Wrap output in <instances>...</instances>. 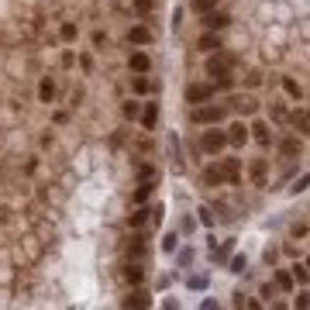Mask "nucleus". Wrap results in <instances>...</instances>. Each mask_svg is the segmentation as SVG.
<instances>
[{"label":"nucleus","instance_id":"obj_1","mask_svg":"<svg viewBox=\"0 0 310 310\" xmlns=\"http://www.w3.org/2000/svg\"><path fill=\"white\" fill-rule=\"evenodd\" d=\"M228 69H231V62H228V59H221V55H210V59H207V73H210V76H217V79H221V86H228V83H231Z\"/></svg>","mask_w":310,"mask_h":310},{"label":"nucleus","instance_id":"obj_2","mask_svg":"<svg viewBox=\"0 0 310 310\" xmlns=\"http://www.w3.org/2000/svg\"><path fill=\"white\" fill-rule=\"evenodd\" d=\"M214 97V86L210 83H193V86H186V103H204V100H210Z\"/></svg>","mask_w":310,"mask_h":310},{"label":"nucleus","instance_id":"obj_3","mask_svg":"<svg viewBox=\"0 0 310 310\" xmlns=\"http://www.w3.org/2000/svg\"><path fill=\"white\" fill-rule=\"evenodd\" d=\"M193 121L197 124H217V121H224V107H197Z\"/></svg>","mask_w":310,"mask_h":310},{"label":"nucleus","instance_id":"obj_4","mask_svg":"<svg viewBox=\"0 0 310 310\" xmlns=\"http://www.w3.org/2000/svg\"><path fill=\"white\" fill-rule=\"evenodd\" d=\"M228 145V134L224 131H207L204 134V152H221Z\"/></svg>","mask_w":310,"mask_h":310},{"label":"nucleus","instance_id":"obj_5","mask_svg":"<svg viewBox=\"0 0 310 310\" xmlns=\"http://www.w3.org/2000/svg\"><path fill=\"white\" fill-rule=\"evenodd\" d=\"M128 66H131V73H148V69H152V59H148L145 52H131Z\"/></svg>","mask_w":310,"mask_h":310},{"label":"nucleus","instance_id":"obj_6","mask_svg":"<svg viewBox=\"0 0 310 310\" xmlns=\"http://www.w3.org/2000/svg\"><path fill=\"white\" fill-rule=\"evenodd\" d=\"M128 42H131V45H148V42H152V31L138 25V28H131V31H128Z\"/></svg>","mask_w":310,"mask_h":310},{"label":"nucleus","instance_id":"obj_7","mask_svg":"<svg viewBox=\"0 0 310 310\" xmlns=\"http://www.w3.org/2000/svg\"><path fill=\"white\" fill-rule=\"evenodd\" d=\"M228 141H231V145H245V141H248V128H245V124H231Z\"/></svg>","mask_w":310,"mask_h":310},{"label":"nucleus","instance_id":"obj_8","mask_svg":"<svg viewBox=\"0 0 310 310\" xmlns=\"http://www.w3.org/2000/svg\"><path fill=\"white\" fill-rule=\"evenodd\" d=\"M238 169H241V166H238V159H224V162H221V173H224V180H228V183H234V180H238Z\"/></svg>","mask_w":310,"mask_h":310},{"label":"nucleus","instance_id":"obj_9","mask_svg":"<svg viewBox=\"0 0 310 310\" xmlns=\"http://www.w3.org/2000/svg\"><path fill=\"white\" fill-rule=\"evenodd\" d=\"M204 183H207V186H221V183H224V173H221V166H210V169H204Z\"/></svg>","mask_w":310,"mask_h":310},{"label":"nucleus","instance_id":"obj_10","mask_svg":"<svg viewBox=\"0 0 310 310\" xmlns=\"http://www.w3.org/2000/svg\"><path fill=\"white\" fill-rule=\"evenodd\" d=\"M141 121H145V128H155V121H159V107L148 103V107H145V114H141Z\"/></svg>","mask_w":310,"mask_h":310},{"label":"nucleus","instance_id":"obj_11","mask_svg":"<svg viewBox=\"0 0 310 310\" xmlns=\"http://www.w3.org/2000/svg\"><path fill=\"white\" fill-rule=\"evenodd\" d=\"M300 148H303V145H300L296 138H286V141H283V155H286V159H293V155H300Z\"/></svg>","mask_w":310,"mask_h":310},{"label":"nucleus","instance_id":"obj_12","mask_svg":"<svg viewBox=\"0 0 310 310\" xmlns=\"http://www.w3.org/2000/svg\"><path fill=\"white\" fill-rule=\"evenodd\" d=\"M38 97L49 103V100L55 97V83H52V79H42V86H38Z\"/></svg>","mask_w":310,"mask_h":310},{"label":"nucleus","instance_id":"obj_13","mask_svg":"<svg viewBox=\"0 0 310 310\" xmlns=\"http://www.w3.org/2000/svg\"><path fill=\"white\" fill-rule=\"evenodd\" d=\"M124 307H148V296H145L141 289H134V293L124 300Z\"/></svg>","mask_w":310,"mask_h":310},{"label":"nucleus","instance_id":"obj_14","mask_svg":"<svg viewBox=\"0 0 310 310\" xmlns=\"http://www.w3.org/2000/svg\"><path fill=\"white\" fill-rule=\"evenodd\" d=\"M200 49H204V52H217V49H221L217 35H204V38H200Z\"/></svg>","mask_w":310,"mask_h":310},{"label":"nucleus","instance_id":"obj_15","mask_svg":"<svg viewBox=\"0 0 310 310\" xmlns=\"http://www.w3.org/2000/svg\"><path fill=\"white\" fill-rule=\"evenodd\" d=\"M252 131H255V141H262V145H269V138H272V131H269L265 124H255Z\"/></svg>","mask_w":310,"mask_h":310},{"label":"nucleus","instance_id":"obj_16","mask_svg":"<svg viewBox=\"0 0 310 310\" xmlns=\"http://www.w3.org/2000/svg\"><path fill=\"white\" fill-rule=\"evenodd\" d=\"M128 252H131V255H145V238H141V234H134V238H131V245H128Z\"/></svg>","mask_w":310,"mask_h":310},{"label":"nucleus","instance_id":"obj_17","mask_svg":"<svg viewBox=\"0 0 310 310\" xmlns=\"http://www.w3.org/2000/svg\"><path fill=\"white\" fill-rule=\"evenodd\" d=\"M276 286L289 293V289H293V276H289V272H276Z\"/></svg>","mask_w":310,"mask_h":310},{"label":"nucleus","instance_id":"obj_18","mask_svg":"<svg viewBox=\"0 0 310 310\" xmlns=\"http://www.w3.org/2000/svg\"><path fill=\"white\" fill-rule=\"evenodd\" d=\"M224 25H228V14H210V18H207V28H210V31H214V28H224Z\"/></svg>","mask_w":310,"mask_h":310},{"label":"nucleus","instance_id":"obj_19","mask_svg":"<svg viewBox=\"0 0 310 310\" xmlns=\"http://www.w3.org/2000/svg\"><path fill=\"white\" fill-rule=\"evenodd\" d=\"M293 128L307 134V110H296V114H293Z\"/></svg>","mask_w":310,"mask_h":310},{"label":"nucleus","instance_id":"obj_20","mask_svg":"<svg viewBox=\"0 0 310 310\" xmlns=\"http://www.w3.org/2000/svg\"><path fill=\"white\" fill-rule=\"evenodd\" d=\"M283 90H286V93H289V97H296V100H300V97H303V90H300V86H296V83H293V79H283Z\"/></svg>","mask_w":310,"mask_h":310},{"label":"nucleus","instance_id":"obj_21","mask_svg":"<svg viewBox=\"0 0 310 310\" xmlns=\"http://www.w3.org/2000/svg\"><path fill=\"white\" fill-rule=\"evenodd\" d=\"M252 180L262 186V180H265V162H255V166H252Z\"/></svg>","mask_w":310,"mask_h":310},{"label":"nucleus","instance_id":"obj_22","mask_svg":"<svg viewBox=\"0 0 310 310\" xmlns=\"http://www.w3.org/2000/svg\"><path fill=\"white\" fill-rule=\"evenodd\" d=\"M124 276H128V283H134V286L141 283V269H138V265H128V269H124Z\"/></svg>","mask_w":310,"mask_h":310},{"label":"nucleus","instance_id":"obj_23","mask_svg":"<svg viewBox=\"0 0 310 310\" xmlns=\"http://www.w3.org/2000/svg\"><path fill=\"white\" fill-rule=\"evenodd\" d=\"M59 35H62V42H73L79 31H76V25H62V31H59Z\"/></svg>","mask_w":310,"mask_h":310},{"label":"nucleus","instance_id":"obj_24","mask_svg":"<svg viewBox=\"0 0 310 310\" xmlns=\"http://www.w3.org/2000/svg\"><path fill=\"white\" fill-rule=\"evenodd\" d=\"M131 86H134V93H145V90H148L152 83H148L145 76H134V83H131Z\"/></svg>","mask_w":310,"mask_h":310},{"label":"nucleus","instance_id":"obj_25","mask_svg":"<svg viewBox=\"0 0 310 310\" xmlns=\"http://www.w3.org/2000/svg\"><path fill=\"white\" fill-rule=\"evenodd\" d=\"M152 4H155V0H134V11H138V14H148Z\"/></svg>","mask_w":310,"mask_h":310},{"label":"nucleus","instance_id":"obj_26","mask_svg":"<svg viewBox=\"0 0 310 310\" xmlns=\"http://www.w3.org/2000/svg\"><path fill=\"white\" fill-rule=\"evenodd\" d=\"M238 110H241V114H252V110H255V100H248V97L238 100Z\"/></svg>","mask_w":310,"mask_h":310},{"label":"nucleus","instance_id":"obj_27","mask_svg":"<svg viewBox=\"0 0 310 310\" xmlns=\"http://www.w3.org/2000/svg\"><path fill=\"white\" fill-rule=\"evenodd\" d=\"M138 114H141V107H138V103H124V117H131V121H134Z\"/></svg>","mask_w":310,"mask_h":310},{"label":"nucleus","instance_id":"obj_28","mask_svg":"<svg viewBox=\"0 0 310 310\" xmlns=\"http://www.w3.org/2000/svg\"><path fill=\"white\" fill-rule=\"evenodd\" d=\"M217 0H193V11H210Z\"/></svg>","mask_w":310,"mask_h":310},{"label":"nucleus","instance_id":"obj_29","mask_svg":"<svg viewBox=\"0 0 310 310\" xmlns=\"http://www.w3.org/2000/svg\"><path fill=\"white\" fill-rule=\"evenodd\" d=\"M145 214H148V210H134V214H131V224H134V228H138V224H141V221H145Z\"/></svg>","mask_w":310,"mask_h":310},{"label":"nucleus","instance_id":"obj_30","mask_svg":"<svg viewBox=\"0 0 310 310\" xmlns=\"http://www.w3.org/2000/svg\"><path fill=\"white\" fill-rule=\"evenodd\" d=\"M293 276H296L300 283H307V265H296V269H293Z\"/></svg>","mask_w":310,"mask_h":310},{"label":"nucleus","instance_id":"obj_31","mask_svg":"<svg viewBox=\"0 0 310 310\" xmlns=\"http://www.w3.org/2000/svg\"><path fill=\"white\" fill-rule=\"evenodd\" d=\"M231 269H234V272H241V269H245V255H238V258L231 262Z\"/></svg>","mask_w":310,"mask_h":310}]
</instances>
